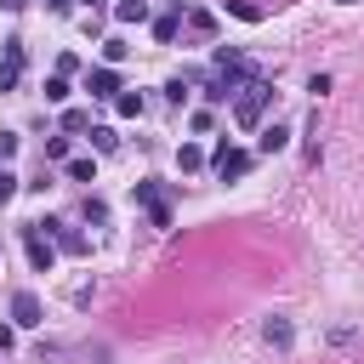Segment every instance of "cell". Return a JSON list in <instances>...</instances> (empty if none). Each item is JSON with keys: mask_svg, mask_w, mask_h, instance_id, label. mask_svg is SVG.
Here are the masks:
<instances>
[{"mask_svg": "<svg viewBox=\"0 0 364 364\" xmlns=\"http://www.w3.org/2000/svg\"><path fill=\"white\" fill-rule=\"evenodd\" d=\"M267 102H273V85H267L262 74H250V80L233 91V119H239L245 131H256V125H262V114H267Z\"/></svg>", "mask_w": 364, "mask_h": 364, "instance_id": "cell-1", "label": "cell"}, {"mask_svg": "<svg viewBox=\"0 0 364 364\" xmlns=\"http://www.w3.org/2000/svg\"><path fill=\"white\" fill-rule=\"evenodd\" d=\"M210 74H222V80H228V85L239 91V85H245V80H250L256 68L245 63V51H233V46H216V51H210Z\"/></svg>", "mask_w": 364, "mask_h": 364, "instance_id": "cell-2", "label": "cell"}, {"mask_svg": "<svg viewBox=\"0 0 364 364\" xmlns=\"http://www.w3.org/2000/svg\"><path fill=\"white\" fill-rule=\"evenodd\" d=\"M210 165H216V176H222V182H239V176L256 165V154H250V148H233V142H222V148L210 154Z\"/></svg>", "mask_w": 364, "mask_h": 364, "instance_id": "cell-3", "label": "cell"}, {"mask_svg": "<svg viewBox=\"0 0 364 364\" xmlns=\"http://www.w3.org/2000/svg\"><path fill=\"white\" fill-rule=\"evenodd\" d=\"M23 245H28V262H34V273H51V262H57V245H51V233H40V222H28V228H23Z\"/></svg>", "mask_w": 364, "mask_h": 364, "instance_id": "cell-4", "label": "cell"}, {"mask_svg": "<svg viewBox=\"0 0 364 364\" xmlns=\"http://www.w3.org/2000/svg\"><path fill=\"white\" fill-rule=\"evenodd\" d=\"M136 205H148V222L154 228H171V205H165L159 182H136Z\"/></svg>", "mask_w": 364, "mask_h": 364, "instance_id": "cell-5", "label": "cell"}, {"mask_svg": "<svg viewBox=\"0 0 364 364\" xmlns=\"http://www.w3.org/2000/svg\"><path fill=\"white\" fill-rule=\"evenodd\" d=\"M11 324H23V330L46 324V313H40V296H34V290H17V296H11Z\"/></svg>", "mask_w": 364, "mask_h": 364, "instance_id": "cell-6", "label": "cell"}, {"mask_svg": "<svg viewBox=\"0 0 364 364\" xmlns=\"http://www.w3.org/2000/svg\"><path fill=\"white\" fill-rule=\"evenodd\" d=\"M85 91H91L97 102H114L125 85H119V74H114V68H91V74H85Z\"/></svg>", "mask_w": 364, "mask_h": 364, "instance_id": "cell-7", "label": "cell"}, {"mask_svg": "<svg viewBox=\"0 0 364 364\" xmlns=\"http://www.w3.org/2000/svg\"><path fill=\"white\" fill-rule=\"evenodd\" d=\"M40 228H46V233L57 239V250H68V256H85V250H91V239H85L80 228H63V222H40Z\"/></svg>", "mask_w": 364, "mask_h": 364, "instance_id": "cell-8", "label": "cell"}, {"mask_svg": "<svg viewBox=\"0 0 364 364\" xmlns=\"http://www.w3.org/2000/svg\"><path fill=\"white\" fill-rule=\"evenodd\" d=\"M23 80V40H6V51H0V91H11Z\"/></svg>", "mask_w": 364, "mask_h": 364, "instance_id": "cell-9", "label": "cell"}, {"mask_svg": "<svg viewBox=\"0 0 364 364\" xmlns=\"http://www.w3.org/2000/svg\"><path fill=\"white\" fill-rule=\"evenodd\" d=\"M290 148V131L273 119V125H262V136H256V154H284Z\"/></svg>", "mask_w": 364, "mask_h": 364, "instance_id": "cell-10", "label": "cell"}, {"mask_svg": "<svg viewBox=\"0 0 364 364\" xmlns=\"http://www.w3.org/2000/svg\"><path fill=\"white\" fill-rule=\"evenodd\" d=\"M114 17L119 23H148V0H114Z\"/></svg>", "mask_w": 364, "mask_h": 364, "instance_id": "cell-11", "label": "cell"}, {"mask_svg": "<svg viewBox=\"0 0 364 364\" xmlns=\"http://www.w3.org/2000/svg\"><path fill=\"white\" fill-rule=\"evenodd\" d=\"M188 28H193V34H199V40H210V34H216V17H210V11H199V6H193V11H188Z\"/></svg>", "mask_w": 364, "mask_h": 364, "instance_id": "cell-12", "label": "cell"}, {"mask_svg": "<svg viewBox=\"0 0 364 364\" xmlns=\"http://www.w3.org/2000/svg\"><path fill=\"white\" fill-rule=\"evenodd\" d=\"M114 108H119V119H136V114H142V91H119Z\"/></svg>", "mask_w": 364, "mask_h": 364, "instance_id": "cell-13", "label": "cell"}, {"mask_svg": "<svg viewBox=\"0 0 364 364\" xmlns=\"http://www.w3.org/2000/svg\"><path fill=\"white\" fill-rule=\"evenodd\" d=\"M91 148H97V154H114V148H119L114 125H91Z\"/></svg>", "mask_w": 364, "mask_h": 364, "instance_id": "cell-14", "label": "cell"}, {"mask_svg": "<svg viewBox=\"0 0 364 364\" xmlns=\"http://www.w3.org/2000/svg\"><path fill=\"white\" fill-rule=\"evenodd\" d=\"M176 28H182V11L159 17V23H154V40H165V46H171V40H176Z\"/></svg>", "mask_w": 364, "mask_h": 364, "instance_id": "cell-15", "label": "cell"}, {"mask_svg": "<svg viewBox=\"0 0 364 364\" xmlns=\"http://www.w3.org/2000/svg\"><path fill=\"white\" fill-rule=\"evenodd\" d=\"M176 165H182V171H199V165H205V148L182 142V148H176Z\"/></svg>", "mask_w": 364, "mask_h": 364, "instance_id": "cell-16", "label": "cell"}, {"mask_svg": "<svg viewBox=\"0 0 364 364\" xmlns=\"http://www.w3.org/2000/svg\"><path fill=\"white\" fill-rule=\"evenodd\" d=\"M262 336H267L273 347H290V324H284V318H267V324H262Z\"/></svg>", "mask_w": 364, "mask_h": 364, "instance_id": "cell-17", "label": "cell"}, {"mask_svg": "<svg viewBox=\"0 0 364 364\" xmlns=\"http://www.w3.org/2000/svg\"><path fill=\"white\" fill-rule=\"evenodd\" d=\"M205 97H210V102H228V97H233V85H228L222 74H210V80H205Z\"/></svg>", "mask_w": 364, "mask_h": 364, "instance_id": "cell-18", "label": "cell"}, {"mask_svg": "<svg viewBox=\"0 0 364 364\" xmlns=\"http://www.w3.org/2000/svg\"><path fill=\"white\" fill-rule=\"evenodd\" d=\"M46 102H68V74H51L46 80Z\"/></svg>", "mask_w": 364, "mask_h": 364, "instance_id": "cell-19", "label": "cell"}, {"mask_svg": "<svg viewBox=\"0 0 364 364\" xmlns=\"http://www.w3.org/2000/svg\"><path fill=\"white\" fill-rule=\"evenodd\" d=\"M68 176L74 182H97V159H68Z\"/></svg>", "mask_w": 364, "mask_h": 364, "instance_id": "cell-20", "label": "cell"}, {"mask_svg": "<svg viewBox=\"0 0 364 364\" xmlns=\"http://www.w3.org/2000/svg\"><path fill=\"white\" fill-rule=\"evenodd\" d=\"M228 11L245 17V23H262V6H250V0H228Z\"/></svg>", "mask_w": 364, "mask_h": 364, "instance_id": "cell-21", "label": "cell"}, {"mask_svg": "<svg viewBox=\"0 0 364 364\" xmlns=\"http://www.w3.org/2000/svg\"><path fill=\"white\" fill-rule=\"evenodd\" d=\"M63 131H91V114H85V108H68V114H63Z\"/></svg>", "mask_w": 364, "mask_h": 364, "instance_id": "cell-22", "label": "cell"}, {"mask_svg": "<svg viewBox=\"0 0 364 364\" xmlns=\"http://www.w3.org/2000/svg\"><path fill=\"white\" fill-rule=\"evenodd\" d=\"M125 51H131L125 40H102V57H108V63H125Z\"/></svg>", "mask_w": 364, "mask_h": 364, "instance_id": "cell-23", "label": "cell"}, {"mask_svg": "<svg viewBox=\"0 0 364 364\" xmlns=\"http://www.w3.org/2000/svg\"><path fill=\"white\" fill-rule=\"evenodd\" d=\"M68 154V136H46V159H63Z\"/></svg>", "mask_w": 364, "mask_h": 364, "instance_id": "cell-24", "label": "cell"}, {"mask_svg": "<svg viewBox=\"0 0 364 364\" xmlns=\"http://www.w3.org/2000/svg\"><path fill=\"white\" fill-rule=\"evenodd\" d=\"M11 193H17V176H11V171H6V165H0V205H6V199H11Z\"/></svg>", "mask_w": 364, "mask_h": 364, "instance_id": "cell-25", "label": "cell"}, {"mask_svg": "<svg viewBox=\"0 0 364 364\" xmlns=\"http://www.w3.org/2000/svg\"><path fill=\"white\" fill-rule=\"evenodd\" d=\"M11 154H17V136H11V131H0V159H11Z\"/></svg>", "mask_w": 364, "mask_h": 364, "instance_id": "cell-26", "label": "cell"}, {"mask_svg": "<svg viewBox=\"0 0 364 364\" xmlns=\"http://www.w3.org/2000/svg\"><path fill=\"white\" fill-rule=\"evenodd\" d=\"M11 341H17V336H11V324H0V353H6Z\"/></svg>", "mask_w": 364, "mask_h": 364, "instance_id": "cell-27", "label": "cell"}, {"mask_svg": "<svg viewBox=\"0 0 364 364\" xmlns=\"http://www.w3.org/2000/svg\"><path fill=\"white\" fill-rule=\"evenodd\" d=\"M46 11H57V17H63V11H68V0H46Z\"/></svg>", "mask_w": 364, "mask_h": 364, "instance_id": "cell-28", "label": "cell"}, {"mask_svg": "<svg viewBox=\"0 0 364 364\" xmlns=\"http://www.w3.org/2000/svg\"><path fill=\"white\" fill-rule=\"evenodd\" d=\"M91 6H108V0H91Z\"/></svg>", "mask_w": 364, "mask_h": 364, "instance_id": "cell-29", "label": "cell"}, {"mask_svg": "<svg viewBox=\"0 0 364 364\" xmlns=\"http://www.w3.org/2000/svg\"><path fill=\"white\" fill-rule=\"evenodd\" d=\"M347 6H358V0H347Z\"/></svg>", "mask_w": 364, "mask_h": 364, "instance_id": "cell-30", "label": "cell"}]
</instances>
